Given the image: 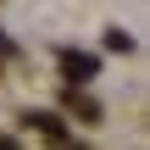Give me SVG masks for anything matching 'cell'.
<instances>
[{
    "mask_svg": "<svg viewBox=\"0 0 150 150\" xmlns=\"http://www.w3.org/2000/svg\"><path fill=\"white\" fill-rule=\"evenodd\" d=\"M67 72H78V78H89V72H95V61H89V56H67Z\"/></svg>",
    "mask_w": 150,
    "mask_h": 150,
    "instance_id": "6da1fadb",
    "label": "cell"
}]
</instances>
